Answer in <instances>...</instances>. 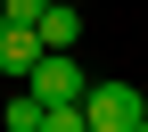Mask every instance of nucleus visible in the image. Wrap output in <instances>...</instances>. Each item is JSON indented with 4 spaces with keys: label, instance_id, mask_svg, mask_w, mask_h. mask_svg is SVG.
Returning a JSON list of instances; mask_svg holds the SVG:
<instances>
[{
    "label": "nucleus",
    "instance_id": "nucleus-2",
    "mask_svg": "<svg viewBox=\"0 0 148 132\" xmlns=\"http://www.w3.org/2000/svg\"><path fill=\"white\" fill-rule=\"evenodd\" d=\"M25 91H33V99H41V107H58V99H82V91H90V74L74 66L66 50H41V66L25 74Z\"/></svg>",
    "mask_w": 148,
    "mask_h": 132
},
{
    "label": "nucleus",
    "instance_id": "nucleus-7",
    "mask_svg": "<svg viewBox=\"0 0 148 132\" xmlns=\"http://www.w3.org/2000/svg\"><path fill=\"white\" fill-rule=\"evenodd\" d=\"M41 8H49V0H0V25H33Z\"/></svg>",
    "mask_w": 148,
    "mask_h": 132
},
{
    "label": "nucleus",
    "instance_id": "nucleus-9",
    "mask_svg": "<svg viewBox=\"0 0 148 132\" xmlns=\"http://www.w3.org/2000/svg\"><path fill=\"white\" fill-rule=\"evenodd\" d=\"M140 99H148V91H140Z\"/></svg>",
    "mask_w": 148,
    "mask_h": 132
},
{
    "label": "nucleus",
    "instance_id": "nucleus-4",
    "mask_svg": "<svg viewBox=\"0 0 148 132\" xmlns=\"http://www.w3.org/2000/svg\"><path fill=\"white\" fill-rule=\"evenodd\" d=\"M33 33H41V50H74L82 41V8H74V0H49V8L33 17Z\"/></svg>",
    "mask_w": 148,
    "mask_h": 132
},
{
    "label": "nucleus",
    "instance_id": "nucleus-6",
    "mask_svg": "<svg viewBox=\"0 0 148 132\" xmlns=\"http://www.w3.org/2000/svg\"><path fill=\"white\" fill-rule=\"evenodd\" d=\"M33 124H41V99H33V91H16L8 116H0V132H33Z\"/></svg>",
    "mask_w": 148,
    "mask_h": 132
},
{
    "label": "nucleus",
    "instance_id": "nucleus-1",
    "mask_svg": "<svg viewBox=\"0 0 148 132\" xmlns=\"http://www.w3.org/2000/svg\"><path fill=\"white\" fill-rule=\"evenodd\" d=\"M140 116H148L140 83H90L82 91V124L90 132H140Z\"/></svg>",
    "mask_w": 148,
    "mask_h": 132
},
{
    "label": "nucleus",
    "instance_id": "nucleus-3",
    "mask_svg": "<svg viewBox=\"0 0 148 132\" xmlns=\"http://www.w3.org/2000/svg\"><path fill=\"white\" fill-rule=\"evenodd\" d=\"M33 66H41V33H33V25H0V74L25 83Z\"/></svg>",
    "mask_w": 148,
    "mask_h": 132
},
{
    "label": "nucleus",
    "instance_id": "nucleus-8",
    "mask_svg": "<svg viewBox=\"0 0 148 132\" xmlns=\"http://www.w3.org/2000/svg\"><path fill=\"white\" fill-rule=\"evenodd\" d=\"M140 132H148V116H140Z\"/></svg>",
    "mask_w": 148,
    "mask_h": 132
},
{
    "label": "nucleus",
    "instance_id": "nucleus-5",
    "mask_svg": "<svg viewBox=\"0 0 148 132\" xmlns=\"http://www.w3.org/2000/svg\"><path fill=\"white\" fill-rule=\"evenodd\" d=\"M33 132H90V124H82V99H58V107H41V124H33Z\"/></svg>",
    "mask_w": 148,
    "mask_h": 132
}]
</instances>
